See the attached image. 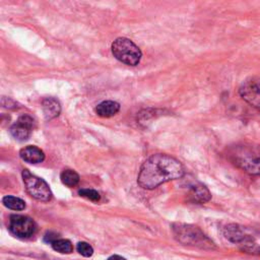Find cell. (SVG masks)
Wrapping results in <instances>:
<instances>
[{"label":"cell","mask_w":260,"mask_h":260,"mask_svg":"<svg viewBox=\"0 0 260 260\" xmlns=\"http://www.w3.org/2000/svg\"><path fill=\"white\" fill-rule=\"evenodd\" d=\"M183 175V165L177 158L165 153H155L142 164L137 182L143 189L151 190L166 182L180 179Z\"/></svg>","instance_id":"cell-1"},{"label":"cell","mask_w":260,"mask_h":260,"mask_svg":"<svg viewBox=\"0 0 260 260\" xmlns=\"http://www.w3.org/2000/svg\"><path fill=\"white\" fill-rule=\"evenodd\" d=\"M231 161L240 170L253 175H260V145L241 143L233 146L229 151Z\"/></svg>","instance_id":"cell-2"},{"label":"cell","mask_w":260,"mask_h":260,"mask_svg":"<svg viewBox=\"0 0 260 260\" xmlns=\"http://www.w3.org/2000/svg\"><path fill=\"white\" fill-rule=\"evenodd\" d=\"M175 239L189 246L201 249H214V243L198 228L187 223H174L172 226Z\"/></svg>","instance_id":"cell-3"},{"label":"cell","mask_w":260,"mask_h":260,"mask_svg":"<svg viewBox=\"0 0 260 260\" xmlns=\"http://www.w3.org/2000/svg\"><path fill=\"white\" fill-rule=\"evenodd\" d=\"M111 49L114 57L126 65L136 66L142 57L139 47L128 38H117L112 43Z\"/></svg>","instance_id":"cell-4"},{"label":"cell","mask_w":260,"mask_h":260,"mask_svg":"<svg viewBox=\"0 0 260 260\" xmlns=\"http://www.w3.org/2000/svg\"><path fill=\"white\" fill-rule=\"evenodd\" d=\"M22 180L27 193L39 201L47 202L52 198V192L48 184L42 179L32 175L29 171H22Z\"/></svg>","instance_id":"cell-5"},{"label":"cell","mask_w":260,"mask_h":260,"mask_svg":"<svg viewBox=\"0 0 260 260\" xmlns=\"http://www.w3.org/2000/svg\"><path fill=\"white\" fill-rule=\"evenodd\" d=\"M9 230L17 238H28L36 233L37 224L28 216L13 214L9 219Z\"/></svg>","instance_id":"cell-6"},{"label":"cell","mask_w":260,"mask_h":260,"mask_svg":"<svg viewBox=\"0 0 260 260\" xmlns=\"http://www.w3.org/2000/svg\"><path fill=\"white\" fill-rule=\"evenodd\" d=\"M240 96L253 108L260 111V79L251 78L242 83L239 88Z\"/></svg>","instance_id":"cell-7"},{"label":"cell","mask_w":260,"mask_h":260,"mask_svg":"<svg viewBox=\"0 0 260 260\" xmlns=\"http://www.w3.org/2000/svg\"><path fill=\"white\" fill-rule=\"evenodd\" d=\"M34 119L28 115H22L20 116L17 121L10 127V133L11 135L19 141L26 140L32 129H34Z\"/></svg>","instance_id":"cell-8"},{"label":"cell","mask_w":260,"mask_h":260,"mask_svg":"<svg viewBox=\"0 0 260 260\" xmlns=\"http://www.w3.org/2000/svg\"><path fill=\"white\" fill-rule=\"evenodd\" d=\"M223 234L229 241L238 245L242 244L244 241H246L248 238L251 237L249 234L246 233L243 226L236 223H230L225 225L223 230Z\"/></svg>","instance_id":"cell-9"},{"label":"cell","mask_w":260,"mask_h":260,"mask_svg":"<svg viewBox=\"0 0 260 260\" xmlns=\"http://www.w3.org/2000/svg\"><path fill=\"white\" fill-rule=\"evenodd\" d=\"M189 198L194 203L203 204L210 200L211 194L205 185L198 183L191 186L189 191Z\"/></svg>","instance_id":"cell-10"},{"label":"cell","mask_w":260,"mask_h":260,"mask_svg":"<svg viewBox=\"0 0 260 260\" xmlns=\"http://www.w3.org/2000/svg\"><path fill=\"white\" fill-rule=\"evenodd\" d=\"M19 155L21 159L29 164H39L45 159L44 151L34 145H27L20 149Z\"/></svg>","instance_id":"cell-11"},{"label":"cell","mask_w":260,"mask_h":260,"mask_svg":"<svg viewBox=\"0 0 260 260\" xmlns=\"http://www.w3.org/2000/svg\"><path fill=\"white\" fill-rule=\"evenodd\" d=\"M42 109L46 120H52L58 117L61 112L60 103L54 98L44 99L42 102Z\"/></svg>","instance_id":"cell-12"},{"label":"cell","mask_w":260,"mask_h":260,"mask_svg":"<svg viewBox=\"0 0 260 260\" xmlns=\"http://www.w3.org/2000/svg\"><path fill=\"white\" fill-rule=\"evenodd\" d=\"M120 110V104L115 101H104L95 107V113L103 118L115 116Z\"/></svg>","instance_id":"cell-13"},{"label":"cell","mask_w":260,"mask_h":260,"mask_svg":"<svg viewBox=\"0 0 260 260\" xmlns=\"http://www.w3.org/2000/svg\"><path fill=\"white\" fill-rule=\"evenodd\" d=\"M2 203L4 204V206L12 210H23L25 208V202L15 196H4L2 199Z\"/></svg>","instance_id":"cell-14"},{"label":"cell","mask_w":260,"mask_h":260,"mask_svg":"<svg viewBox=\"0 0 260 260\" xmlns=\"http://www.w3.org/2000/svg\"><path fill=\"white\" fill-rule=\"evenodd\" d=\"M61 181L64 185L67 187H74L79 182V176L78 174L73 170H64L61 173Z\"/></svg>","instance_id":"cell-15"},{"label":"cell","mask_w":260,"mask_h":260,"mask_svg":"<svg viewBox=\"0 0 260 260\" xmlns=\"http://www.w3.org/2000/svg\"><path fill=\"white\" fill-rule=\"evenodd\" d=\"M239 247L245 253L253 254V255L260 254V247L258 246V244L256 243V241L254 240L253 237L248 238L246 241H244L242 244H240Z\"/></svg>","instance_id":"cell-16"},{"label":"cell","mask_w":260,"mask_h":260,"mask_svg":"<svg viewBox=\"0 0 260 260\" xmlns=\"http://www.w3.org/2000/svg\"><path fill=\"white\" fill-rule=\"evenodd\" d=\"M52 247L55 251L62 254H69L73 251V246L69 240L58 239L52 243Z\"/></svg>","instance_id":"cell-17"},{"label":"cell","mask_w":260,"mask_h":260,"mask_svg":"<svg viewBox=\"0 0 260 260\" xmlns=\"http://www.w3.org/2000/svg\"><path fill=\"white\" fill-rule=\"evenodd\" d=\"M78 194H79V196L84 197L93 202H98L101 199L100 193L93 189H80L78 191Z\"/></svg>","instance_id":"cell-18"},{"label":"cell","mask_w":260,"mask_h":260,"mask_svg":"<svg viewBox=\"0 0 260 260\" xmlns=\"http://www.w3.org/2000/svg\"><path fill=\"white\" fill-rule=\"evenodd\" d=\"M76 249H77L78 253L84 257H90L93 253L92 247L86 242H79L76 246Z\"/></svg>","instance_id":"cell-19"},{"label":"cell","mask_w":260,"mask_h":260,"mask_svg":"<svg viewBox=\"0 0 260 260\" xmlns=\"http://www.w3.org/2000/svg\"><path fill=\"white\" fill-rule=\"evenodd\" d=\"M56 240H58V235L56 233H53V232H49L46 234L45 236V241L48 242V243H53L55 242Z\"/></svg>","instance_id":"cell-20"},{"label":"cell","mask_w":260,"mask_h":260,"mask_svg":"<svg viewBox=\"0 0 260 260\" xmlns=\"http://www.w3.org/2000/svg\"><path fill=\"white\" fill-rule=\"evenodd\" d=\"M108 260H126V259L122 256H119V255H113V256L109 257Z\"/></svg>","instance_id":"cell-21"}]
</instances>
